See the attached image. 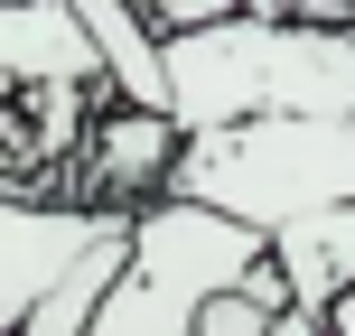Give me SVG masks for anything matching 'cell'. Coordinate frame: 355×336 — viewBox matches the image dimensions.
Listing matches in <instances>:
<instances>
[{
    "instance_id": "cell-1",
    "label": "cell",
    "mask_w": 355,
    "mask_h": 336,
    "mask_svg": "<svg viewBox=\"0 0 355 336\" xmlns=\"http://www.w3.org/2000/svg\"><path fill=\"white\" fill-rule=\"evenodd\" d=\"M168 122L206 141L234 122H300V112H355V28H300V19H196L159 28Z\"/></svg>"
},
{
    "instance_id": "cell-15",
    "label": "cell",
    "mask_w": 355,
    "mask_h": 336,
    "mask_svg": "<svg viewBox=\"0 0 355 336\" xmlns=\"http://www.w3.org/2000/svg\"><path fill=\"white\" fill-rule=\"evenodd\" d=\"M122 10H141L150 28H168V0H122Z\"/></svg>"
},
{
    "instance_id": "cell-10",
    "label": "cell",
    "mask_w": 355,
    "mask_h": 336,
    "mask_svg": "<svg viewBox=\"0 0 355 336\" xmlns=\"http://www.w3.org/2000/svg\"><path fill=\"white\" fill-rule=\"evenodd\" d=\"M300 28H355V0H290Z\"/></svg>"
},
{
    "instance_id": "cell-8",
    "label": "cell",
    "mask_w": 355,
    "mask_h": 336,
    "mask_svg": "<svg viewBox=\"0 0 355 336\" xmlns=\"http://www.w3.org/2000/svg\"><path fill=\"white\" fill-rule=\"evenodd\" d=\"M122 252H131V215H122L112 233H94V243H85V252H75V262L28 299L19 336H85V327H94V308H103V290H112V271H122Z\"/></svg>"
},
{
    "instance_id": "cell-11",
    "label": "cell",
    "mask_w": 355,
    "mask_h": 336,
    "mask_svg": "<svg viewBox=\"0 0 355 336\" xmlns=\"http://www.w3.org/2000/svg\"><path fill=\"white\" fill-rule=\"evenodd\" d=\"M234 0H168V28H196V19H225Z\"/></svg>"
},
{
    "instance_id": "cell-12",
    "label": "cell",
    "mask_w": 355,
    "mask_h": 336,
    "mask_svg": "<svg viewBox=\"0 0 355 336\" xmlns=\"http://www.w3.org/2000/svg\"><path fill=\"white\" fill-rule=\"evenodd\" d=\"M318 327H327V336H355V290H337V299L318 308Z\"/></svg>"
},
{
    "instance_id": "cell-9",
    "label": "cell",
    "mask_w": 355,
    "mask_h": 336,
    "mask_svg": "<svg viewBox=\"0 0 355 336\" xmlns=\"http://www.w3.org/2000/svg\"><path fill=\"white\" fill-rule=\"evenodd\" d=\"M281 318H290V281L262 262V271H243L225 299H206V308H196V336H271Z\"/></svg>"
},
{
    "instance_id": "cell-4",
    "label": "cell",
    "mask_w": 355,
    "mask_h": 336,
    "mask_svg": "<svg viewBox=\"0 0 355 336\" xmlns=\"http://www.w3.org/2000/svg\"><path fill=\"white\" fill-rule=\"evenodd\" d=\"M112 224H122V215L66 206V196H0V336H19L28 299L94 243V233H112Z\"/></svg>"
},
{
    "instance_id": "cell-7",
    "label": "cell",
    "mask_w": 355,
    "mask_h": 336,
    "mask_svg": "<svg viewBox=\"0 0 355 336\" xmlns=\"http://www.w3.org/2000/svg\"><path fill=\"white\" fill-rule=\"evenodd\" d=\"M75 19H85V37H94V75H103L131 112H168L159 28H150L141 10H122V0H75Z\"/></svg>"
},
{
    "instance_id": "cell-5",
    "label": "cell",
    "mask_w": 355,
    "mask_h": 336,
    "mask_svg": "<svg viewBox=\"0 0 355 336\" xmlns=\"http://www.w3.org/2000/svg\"><path fill=\"white\" fill-rule=\"evenodd\" d=\"M168 159H178V122L168 112H103L85 131V150L66 159V206H103V215H131L168 187Z\"/></svg>"
},
{
    "instance_id": "cell-13",
    "label": "cell",
    "mask_w": 355,
    "mask_h": 336,
    "mask_svg": "<svg viewBox=\"0 0 355 336\" xmlns=\"http://www.w3.org/2000/svg\"><path fill=\"white\" fill-rule=\"evenodd\" d=\"M243 19H290V0H234Z\"/></svg>"
},
{
    "instance_id": "cell-14",
    "label": "cell",
    "mask_w": 355,
    "mask_h": 336,
    "mask_svg": "<svg viewBox=\"0 0 355 336\" xmlns=\"http://www.w3.org/2000/svg\"><path fill=\"white\" fill-rule=\"evenodd\" d=\"M271 336H327V327H318V318H300V308H290V318L271 327Z\"/></svg>"
},
{
    "instance_id": "cell-3",
    "label": "cell",
    "mask_w": 355,
    "mask_h": 336,
    "mask_svg": "<svg viewBox=\"0 0 355 336\" xmlns=\"http://www.w3.org/2000/svg\"><path fill=\"white\" fill-rule=\"evenodd\" d=\"M262 262H271V243L252 224L187 206V196H150V206H131V252L85 336H196V308L225 299Z\"/></svg>"
},
{
    "instance_id": "cell-6",
    "label": "cell",
    "mask_w": 355,
    "mask_h": 336,
    "mask_svg": "<svg viewBox=\"0 0 355 336\" xmlns=\"http://www.w3.org/2000/svg\"><path fill=\"white\" fill-rule=\"evenodd\" d=\"M271 243V271L290 281V308L318 318L337 290H355V206H327V215H300V224L262 233Z\"/></svg>"
},
{
    "instance_id": "cell-2",
    "label": "cell",
    "mask_w": 355,
    "mask_h": 336,
    "mask_svg": "<svg viewBox=\"0 0 355 336\" xmlns=\"http://www.w3.org/2000/svg\"><path fill=\"white\" fill-rule=\"evenodd\" d=\"M187 206H215L252 233H281L300 215L355 206V112H300V122H234L206 141H178L168 187Z\"/></svg>"
}]
</instances>
